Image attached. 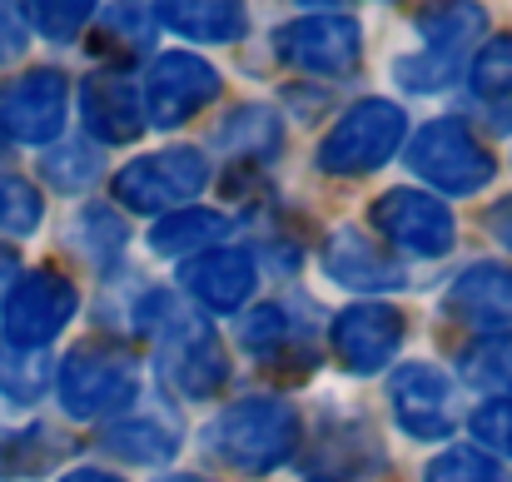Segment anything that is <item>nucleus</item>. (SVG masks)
Here are the masks:
<instances>
[{
	"label": "nucleus",
	"mask_w": 512,
	"mask_h": 482,
	"mask_svg": "<svg viewBox=\"0 0 512 482\" xmlns=\"http://www.w3.org/2000/svg\"><path fill=\"white\" fill-rule=\"evenodd\" d=\"M20 15H25L45 40L60 45V40H80V30H85V20L95 15V5H80V0H75V5H25Z\"/></svg>",
	"instance_id": "obj_32"
},
{
	"label": "nucleus",
	"mask_w": 512,
	"mask_h": 482,
	"mask_svg": "<svg viewBox=\"0 0 512 482\" xmlns=\"http://www.w3.org/2000/svg\"><path fill=\"white\" fill-rule=\"evenodd\" d=\"M488 229H493V239H498L503 249H512V194L503 199V204H493V214H488Z\"/></svg>",
	"instance_id": "obj_36"
},
{
	"label": "nucleus",
	"mask_w": 512,
	"mask_h": 482,
	"mask_svg": "<svg viewBox=\"0 0 512 482\" xmlns=\"http://www.w3.org/2000/svg\"><path fill=\"white\" fill-rule=\"evenodd\" d=\"M299 438H304L299 408L289 398H274V393L239 398V403H229L209 423V453L224 458L239 473H274V468H284L299 453Z\"/></svg>",
	"instance_id": "obj_2"
},
{
	"label": "nucleus",
	"mask_w": 512,
	"mask_h": 482,
	"mask_svg": "<svg viewBox=\"0 0 512 482\" xmlns=\"http://www.w3.org/2000/svg\"><path fill=\"white\" fill-rule=\"evenodd\" d=\"M373 229L388 234L398 249L423 254V259L448 254L453 239H458V224H453L448 204L423 194V189H388L383 199H373Z\"/></svg>",
	"instance_id": "obj_13"
},
{
	"label": "nucleus",
	"mask_w": 512,
	"mask_h": 482,
	"mask_svg": "<svg viewBox=\"0 0 512 482\" xmlns=\"http://www.w3.org/2000/svg\"><path fill=\"white\" fill-rule=\"evenodd\" d=\"M100 20H105V25H100V30H105V45H125V55H145L150 40H155L150 15L135 10V5H110Z\"/></svg>",
	"instance_id": "obj_31"
},
{
	"label": "nucleus",
	"mask_w": 512,
	"mask_h": 482,
	"mask_svg": "<svg viewBox=\"0 0 512 482\" xmlns=\"http://www.w3.org/2000/svg\"><path fill=\"white\" fill-rule=\"evenodd\" d=\"M60 482H125V478H115V473H105V468H75V473H65Z\"/></svg>",
	"instance_id": "obj_38"
},
{
	"label": "nucleus",
	"mask_w": 512,
	"mask_h": 482,
	"mask_svg": "<svg viewBox=\"0 0 512 482\" xmlns=\"http://www.w3.org/2000/svg\"><path fill=\"white\" fill-rule=\"evenodd\" d=\"M488 15L478 5H443V10H428L418 15V30L428 35V50L423 55H403L398 60V85L408 90H443L448 80H458L463 60H468V45L483 35Z\"/></svg>",
	"instance_id": "obj_8"
},
{
	"label": "nucleus",
	"mask_w": 512,
	"mask_h": 482,
	"mask_svg": "<svg viewBox=\"0 0 512 482\" xmlns=\"http://www.w3.org/2000/svg\"><path fill=\"white\" fill-rule=\"evenodd\" d=\"M179 284L194 304L214 309V314H234L239 304H249L254 284H259V269L244 249H204L194 254L184 269H179Z\"/></svg>",
	"instance_id": "obj_15"
},
{
	"label": "nucleus",
	"mask_w": 512,
	"mask_h": 482,
	"mask_svg": "<svg viewBox=\"0 0 512 482\" xmlns=\"http://www.w3.org/2000/svg\"><path fill=\"white\" fill-rule=\"evenodd\" d=\"M388 403L408 438L433 443L458 428V383L438 363H403L388 383Z\"/></svg>",
	"instance_id": "obj_12"
},
{
	"label": "nucleus",
	"mask_w": 512,
	"mask_h": 482,
	"mask_svg": "<svg viewBox=\"0 0 512 482\" xmlns=\"http://www.w3.org/2000/svg\"><path fill=\"white\" fill-rule=\"evenodd\" d=\"M324 274L343 284V289H353V294H393V289H403V269L368 239V234H358V229H334L329 234V244H324Z\"/></svg>",
	"instance_id": "obj_17"
},
{
	"label": "nucleus",
	"mask_w": 512,
	"mask_h": 482,
	"mask_svg": "<svg viewBox=\"0 0 512 482\" xmlns=\"http://www.w3.org/2000/svg\"><path fill=\"white\" fill-rule=\"evenodd\" d=\"M160 20H170V30L189 35V40H204V45H224V40H239L249 30V15L244 5H224V0H184V5H160L155 10Z\"/></svg>",
	"instance_id": "obj_22"
},
{
	"label": "nucleus",
	"mask_w": 512,
	"mask_h": 482,
	"mask_svg": "<svg viewBox=\"0 0 512 482\" xmlns=\"http://www.w3.org/2000/svg\"><path fill=\"white\" fill-rule=\"evenodd\" d=\"M55 378H60V403H65L70 418L120 413L140 393L135 358L125 348H115V343H80L75 353H65Z\"/></svg>",
	"instance_id": "obj_3"
},
{
	"label": "nucleus",
	"mask_w": 512,
	"mask_h": 482,
	"mask_svg": "<svg viewBox=\"0 0 512 482\" xmlns=\"http://www.w3.org/2000/svg\"><path fill=\"white\" fill-rule=\"evenodd\" d=\"M224 90L219 70L204 60V55H160L145 75V90H140V105H145V125H160V130H174L184 125L189 115H199L204 105H214Z\"/></svg>",
	"instance_id": "obj_11"
},
{
	"label": "nucleus",
	"mask_w": 512,
	"mask_h": 482,
	"mask_svg": "<svg viewBox=\"0 0 512 482\" xmlns=\"http://www.w3.org/2000/svg\"><path fill=\"white\" fill-rule=\"evenodd\" d=\"M80 105H85V125L95 140L105 145H135L145 135V105H140V85L120 70H95L80 85Z\"/></svg>",
	"instance_id": "obj_16"
},
{
	"label": "nucleus",
	"mask_w": 512,
	"mask_h": 482,
	"mask_svg": "<svg viewBox=\"0 0 512 482\" xmlns=\"http://www.w3.org/2000/svg\"><path fill=\"white\" fill-rule=\"evenodd\" d=\"M403 348V314L393 304H353L334 319V353L348 373L368 378Z\"/></svg>",
	"instance_id": "obj_14"
},
{
	"label": "nucleus",
	"mask_w": 512,
	"mask_h": 482,
	"mask_svg": "<svg viewBox=\"0 0 512 482\" xmlns=\"http://www.w3.org/2000/svg\"><path fill=\"white\" fill-rule=\"evenodd\" d=\"M458 373H463L468 388H488V393L512 398V333L478 338V343L458 358Z\"/></svg>",
	"instance_id": "obj_26"
},
{
	"label": "nucleus",
	"mask_w": 512,
	"mask_h": 482,
	"mask_svg": "<svg viewBox=\"0 0 512 482\" xmlns=\"http://www.w3.org/2000/svg\"><path fill=\"white\" fill-rule=\"evenodd\" d=\"M80 234L95 239V259H100V264H105V249L115 254V249L125 244V224H120V214L105 209V204H90V209L80 214Z\"/></svg>",
	"instance_id": "obj_34"
},
{
	"label": "nucleus",
	"mask_w": 512,
	"mask_h": 482,
	"mask_svg": "<svg viewBox=\"0 0 512 482\" xmlns=\"http://www.w3.org/2000/svg\"><path fill=\"white\" fill-rule=\"evenodd\" d=\"M75 284L55 269H30L15 279V289L0 304V323H5V343L15 348H45L65 333V323L75 319Z\"/></svg>",
	"instance_id": "obj_9"
},
{
	"label": "nucleus",
	"mask_w": 512,
	"mask_h": 482,
	"mask_svg": "<svg viewBox=\"0 0 512 482\" xmlns=\"http://www.w3.org/2000/svg\"><path fill=\"white\" fill-rule=\"evenodd\" d=\"M20 20H25V15H20L15 5H0V65H15V60L25 55L30 30H25Z\"/></svg>",
	"instance_id": "obj_35"
},
{
	"label": "nucleus",
	"mask_w": 512,
	"mask_h": 482,
	"mask_svg": "<svg viewBox=\"0 0 512 482\" xmlns=\"http://www.w3.org/2000/svg\"><path fill=\"white\" fill-rule=\"evenodd\" d=\"M100 448L120 463H170L179 438H174L165 423H150V418H120V423H105L100 428Z\"/></svg>",
	"instance_id": "obj_23"
},
{
	"label": "nucleus",
	"mask_w": 512,
	"mask_h": 482,
	"mask_svg": "<svg viewBox=\"0 0 512 482\" xmlns=\"http://www.w3.org/2000/svg\"><path fill=\"white\" fill-rule=\"evenodd\" d=\"M40 219H45L40 189L30 179H20V174H0V234L25 239V234L40 229Z\"/></svg>",
	"instance_id": "obj_28"
},
{
	"label": "nucleus",
	"mask_w": 512,
	"mask_h": 482,
	"mask_svg": "<svg viewBox=\"0 0 512 482\" xmlns=\"http://www.w3.org/2000/svg\"><path fill=\"white\" fill-rule=\"evenodd\" d=\"M239 343H244L249 353H259V358H279V353L294 343L289 314H284L279 304H259L249 319L239 323Z\"/></svg>",
	"instance_id": "obj_30"
},
{
	"label": "nucleus",
	"mask_w": 512,
	"mask_h": 482,
	"mask_svg": "<svg viewBox=\"0 0 512 482\" xmlns=\"http://www.w3.org/2000/svg\"><path fill=\"white\" fill-rule=\"evenodd\" d=\"M70 115V80L50 65L20 70L0 85V135L10 145H55Z\"/></svg>",
	"instance_id": "obj_6"
},
{
	"label": "nucleus",
	"mask_w": 512,
	"mask_h": 482,
	"mask_svg": "<svg viewBox=\"0 0 512 482\" xmlns=\"http://www.w3.org/2000/svg\"><path fill=\"white\" fill-rule=\"evenodd\" d=\"M165 482H204V478H194V473H179V478H165Z\"/></svg>",
	"instance_id": "obj_39"
},
{
	"label": "nucleus",
	"mask_w": 512,
	"mask_h": 482,
	"mask_svg": "<svg viewBox=\"0 0 512 482\" xmlns=\"http://www.w3.org/2000/svg\"><path fill=\"white\" fill-rule=\"evenodd\" d=\"M408 169L443 194H478L483 184H493L498 160L463 120H428L408 145Z\"/></svg>",
	"instance_id": "obj_4"
},
{
	"label": "nucleus",
	"mask_w": 512,
	"mask_h": 482,
	"mask_svg": "<svg viewBox=\"0 0 512 482\" xmlns=\"http://www.w3.org/2000/svg\"><path fill=\"white\" fill-rule=\"evenodd\" d=\"M423 482H508V468L483 448H448L428 463Z\"/></svg>",
	"instance_id": "obj_29"
},
{
	"label": "nucleus",
	"mask_w": 512,
	"mask_h": 482,
	"mask_svg": "<svg viewBox=\"0 0 512 482\" xmlns=\"http://www.w3.org/2000/svg\"><path fill=\"white\" fill-rule=\"evenodd\" d=\"M204 184H209V160L194 145H174V150H155L145 160L125 164L115 174V199L140 214H174Z\"/></svg>",
	"instance_id": "obj_7"
},
{
	"label": "nucleus",
	"mask_w": 512,
	"mask_h": 482,
	"mask_svg": "<svg viewBox=\"0 0 512 482\" xmlns=\"http://www.w3.org/2000/svg\"><path fill=\"white\" fill-rule=\"evenodd\" d=\"M468 85H473V95L483 100L493 130L512 135V35L493 40V45H483V55H473V65H468Z\"/></svg>",
	"instance_id": "obj_20"
},
{
	"label": "nucleus",
	"mask_w": 512,
	"mask_h": 482,
	"mask_svg": "<svg viewBox=\"0 0 512 482\" xmlns=\"http://www.w3.org/2000/svg\"><path fill=\"white\" fill-rule=\"evenodd\" d=\"M50 353L45 348H15L0 338V393L10 403H35L50 383Z\"/></svg>",
	"instance_id": "obj_27"
},
{
	"label": "nucleus",
	"mask_w": 512,
	"mask_h": 482,
	"mask_svg": "<svg viewBox=\"0 0 512 482\" xmlns=\"http://www.w3.org/2000/svg\"><path fill=\"white\" fill-rule=\"evenodd\" d=\"M473 438L493 453L512 458V398H498V403H483L473 413Z\"/></svg>",
	"instance_id": "obj_33"
},
{
	"label": "nucleus",
	"mask_w": 512,
	"mask_h": 482,
	"mask_svg": "<svg viewBox=\"0 0 512 482\" xmlns=\"http://www.w3.org/2000/svg\"><path fill=\"white\" fill-rule=\"evenodd\" d=\"M363 30L343 10H314L274 30V55L304 75H348L358 65Z\"/></svg>",
	"instance_id": "obj_10"
},
{
	"label": "nucleus",
	"mask_w": 512,
	"mask_h": 482,
	"mask_svg": "<svg viewBox=\"0 0 512 482\" xmlns=\"http://www.w3.org/2000/svg\"><path fill=\"white\" fill-rule=\"evenodd\" d=\"M408 135V115L393 100H358L334 135L319 145V169L324 174H373L378 164H388L398 155Z\"/></svg>",
	"instance_id": "obj_5"
},
{
	"label": "nucleus",
	"mask_w": 512,
	"mask_h": 482,
	"mask_svg": "<svg viewBox=\"0 0 512 482\" xmlns=\"http://www.w3.org/2000/svg\"><path fill=\"white\" fill-rule=\"evenodd\" d=\"M45 179L60 189V194H80V189H90V184H100V174H105V150L95 145V140H65V145H55L50 155H45Z\"/></svg>",
	"instance_id": "obj_25"
},
{
	"label": "nucleus",
	"mask_w": 512,
	"mask_h": 482,
	"mask_svg": "<svg viewBox=\"0 0 512 482\" xmlns=\"http://www.w3.org/2000/svg\"><path fill=\"white\" fill-rule=\"evenodd\" d=\"M448 314L478 328H508L512 323V269L503 264H473L448 289Z\"/></svg>",
	"instance_id": "obj_18"
},
{
	"label": "nucleus",
	"mask_w": 512,
	"mask_h": 482,
	"mask_svg": "<svg viewBox=\"0 0 512 482\" xmlns=\"http://www.w3.org/2000/svg\"><path fill=\"white\" fill-rule=\"evenodd\" d=\"M219 150L239 155V160H274L284 150V120L274 115V105H239L224 125H219Z\"/></svg>",
	"instance_id": "obj_21"
},
{
	"label": "nucleus",
	"mask_w": 512,
	"mask_h": 482,
	"mask_svg": "<svg viewBox=\"0 0 512 482\" xmlns=\"http://www.w3.org/2000/svg\"><path fill=\"white\" fill-rule=\"evenodd\" d=\"M15 279H20V259H15V249L0 244V304H5V294L15 289Z\"/></svg>",
	"instance_id": "obj_37"
},
{
	"label": "nucleus",
	"mask_w": 512,
	"mask_h": 482,
	"mask_svg": "<svg viewBox=\"0 0 512 482\" xmlns=\"http://www.w3.org/2000/svg\"><path fill=\"white\" fill-rule=\"evenodd\" d=\"M60 453H70V438L55 428H25L0 438V478H40L50 463H60Z\"/></svg>",
	"instance_id": "obj_24"
},
{
	"label": "nucleus",
	"mask_w": 512,
	"mask_h": 482,
	"mask_svg": "<svg viewBox=\"0 0 512 482\" xmlns=\"http://www.w3.org/2000/svg\"><path fill=\"white\" fill-rule=\"evenodd\" d=\"M140 328L155 333V368L184 403L219 393V383L229 378V358L214 323L199 309L170 304V294L155 289L150 299H140Z\"/></svg>",
	"instance_id": "obj_1"
},
{
	"label": "nucleus",
	"mask_w": 512,
	"mask_h": 482,
	"mask_svg": "<svg viewBox=\"0 0 512 482\" xmlns=\"http://www.w3.org/2000/svg\"><path fill=\"white\" fill-rule=\"evenodd\" d=\"M229 239V219L219 209H174L150 229V249L170 259H194Z\"/></svg>",
	"instance_id": "obj_19"
},
{
	"label": "nucleus",
	"mask_w": 512,
	"mask_h": 482,
	"mask_svg": "<svg viewBox=\"0 0 512 482\" xmlns=\"http://www.w3.org/2000/svg\"><path fill=\"white\" fill-rule=\"evenodd\" d=\"M314 482H334V478H314Z\"/></svg>",
	"instance_id": "obj_40"
}]
</instances>
